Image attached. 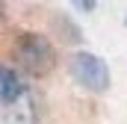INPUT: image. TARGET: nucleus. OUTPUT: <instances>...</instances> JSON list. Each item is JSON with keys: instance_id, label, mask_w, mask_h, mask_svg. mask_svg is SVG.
Masks as SVG:
<instances>
[{"instance_id": "f257e3e1", "label": "nucleus", "mask_w": 127, "mask_h": 124, "mask_svg": "<svg viewBox=\"0 0 127 124\" xmlns=\"http://www.w3.org/2000/svg\"><path fill=\"white\" fill-rule=\"evenodd\" d=\"M68 68H71V77L83 89H89V92H106L109 89V65L100 59L97 53L80 50V53L71 56Z\"/></svg>"}, {"instance_id": "f03ea898", "label": "nucleus", "mask_w": 127, "mask_h": 124, "mask_svg": "<svg viewBox=\"0 0 127 124\" xmlns=\"http://www.w3.org/2000/svg\"><path fill=\"white\" fill-rule=\"evenodd\" d=\"M18 59L24 68H30L32 74H44L53 68V47L44 35L35 32H24L18 41Z\"/></svg>"}, {"instance_id": "7ed1b4c3", "label": "nucleus", "mask_w": 127, "mask_h": 124, "mask_svg": "<svg viewBox=\"0 0 127 124\" xmlns=\"http://www.w3.org/2000/svg\"><path fill=\"white\" fill-rule=\"evenodd\" d=\"M18 94H21V80L15 77L12 68L0 65V103H12Z\"/></svg>"}]
</instances>
